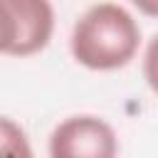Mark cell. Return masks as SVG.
<instances>
[{
    "label": "cell",
    "instance_id": "1",
    "mask_svg": "<svg viewBox=\"0 0 158 158\" xmlns=\"http://www.w3.org/2000/svg\"><path fill=\"white\" fill-rule=\"evenodd\" d=\"M141 27L118 2L91 5L72 27L69 49L77 64L91 72H114L138 54Z\"/></svg>",
    "mask_w": 158,
    "mask_h": 158
},
{
    "label": "cell",
    "instance_id": "2",
    "mask_svg": "<svg viewBox=\"0 0 158 158\" xmlns=\"http://www.w3.org/2000/svg\"><path fill=\"white\" fill-rule=\"evenodd\" d=\"M52 35L54 7L49 0H0V54H37Z\"/></svg>",
    "mask_w": 158,
    "mask_h": 158
},
{
    "label": "cell",
    "instance_id": "3",
    "mask_svg": "<svg viewBox=\"0 0 158 158\" xmlns=\"http://www.w3.org/2000/svg\"><path fill=\"white\" fill-rule=\"evenodd\" d=\"M118 153L116 131L99 116L79 114L54 126L49 136L52 158H114Z\"/></svg>",
    "mask_w": 158,
    "mask_h": 158
},
{
    "label": "cell",
    "instance_id": "4",
    "mask_svg": "<svg viewBox=\"0 0 158 158\" xmlns=\"http://www.w3.org/2000/svg\"><path fill=\"white\" fill-rule=\"evenodd\" d=\"M0 156H32L25 128L10 116H0Z\"/></svg>",
    "mask_w": 158,
    "mask_h": 158
},
{
    "label": "cell",
    "instance_id": "5",
    "mask_svg": "<svg viewBox=\"0 0 158 158\" xmlns=\"http://www.w3.org/2000/svg\"><path fill=\"white\" fill-rule=\"evenodd\" d=\"M143 79L158 94V35L151 37V42L143 52Z\"/></svg>",
    "mask_w": 158,
    "mask_h": 158
},
{
    "label": "cell",
    "instance_id": "6",
    "mask_svg": "<svg viewBox=\"0 0 158 158\" xmlns=\"http://www.w3.org/2000/svg\"><path fill=\"white\" fill-rule=\"evenodd\" d=\"M131 5L138 7V12L146 17H158V0H131Z\"/></svg>",
    "mask_w": 158,
    "mask_h": 158
}]
</instances>
